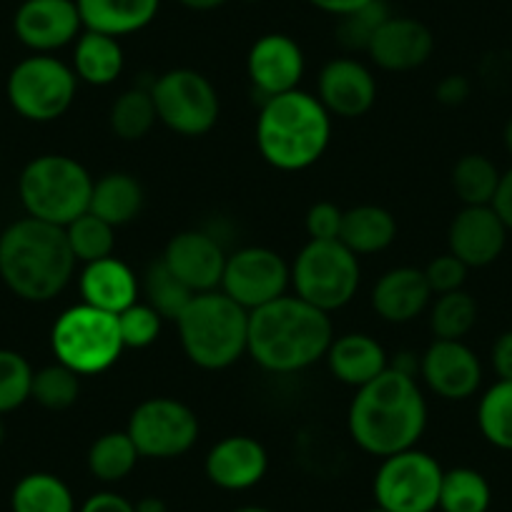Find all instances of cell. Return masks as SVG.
I'll return each mask as SVG.
<instances>
[{"label":"cell","instance_id":"6da1fadb","mask_svg":"<svg viewBox=\"0 0 512 512\" xmlns=\"http://www.w3.org/2000/svg\"><path fill=\"white\" fill-rule=\"evenodd\" d=\"M425 392L412 374L392 367L359 387L347 412V430L367 455H397L417 447L427 430Z\"/></svg>","mask_w":512,"mask_h":512},{"label":"cell","instance_id":"7a4b0ae2","mask_svg":"<svg viewBox=\"0 0 512 512\" xmlns=\"http://www.w3.org/2000/svg\"><path fill=\"white\" fill-rule=\"evenodd\" d=\"M334 339L332 317L297 294H284L249 312L246 354L264 372H304L324 359Z\"/></svg>","mask_w":512,"mask_h":512},{"label":"cell","instance_id":"3957f363","mask_svg":"<svg viewBox=\"0 0 512 512\" xmlns=\"http://www.w3.org/2000/svg\"><path fill=\"white\" fill-rule=\"evenodd\" d=\"M73 272L76 256L63 226L26 216L0 234V279L23 302H53L66 292Z\"/></svg>","mask_w":512,"mask_h":512},{"label":"cell","instance_id":"277c9868","mask_svg":"<svg viewBox=\"0 0 512 512\" xmlns=\"http://www.w3.org/2000/svg\"><path fill=\"white\" fill-rule=\"evenodd\" d=\"M329 141L332 116L312 93L297 88L262 103L256 118V149L277 171L312 169L327 154Z\"/></svg>","mask_w":512,"mask_h":512},{"label":"cell","instance_id":"5b68a950","mask_svg":"<svg viewBox=\"0 0 512 512\" xmlns=\"http://www.w3.org/2000/svg\"><path fill=\"white\" fill-rule=\"evenodd\" d=\"M186 359L206 372H221L246 354L249 312L221 289L194 294L176 319Z\"/></svg>","mask_w":512,"mask_h":512},{"label":"cell","instance_id":"8992f818","mask_svg":"<svg viewBox=\"0 0 512 512\" xmlns=\"http://www.w3.org/2000/svg\"><path fill=\"white\" fill-rule=\"evenodd\" d=\"M93 176L66 154H43L28 161L18 176V196L28 216L63 226L83 216L91 206Z\"/></svg>","mask_w":512,"mask_h":512},{"label":"cell","instance_id":"52a82bcc","mask_svg":"<svg viewBox=\"0 0 512 512\" xmlns=\"http://www.w3.org/2000/svg\"><path fill=\"white\" fill-rule=\"evenodd\" d=\"M51 349L56 362L66 364L81 377H93L108 372L126 347L116 314L81 302L58 314L51 329Z\"/></svg>","mask_w":512,"mask_h":512},{"label":"cell","instance_id":"ba28073f","mask_svg":"<svg viewBox=\"0 0 512 512\" xmlns=\"http://www.w3.org/2000/svg\"><path fill=\"white\" fill-rule=\"evenodd\" d=\"M359 256L342 241H312L302 246L292 262V287L299 299L332 314L357 297Z\"/></svg>","mask_w":512,"mask_h":512},{"label":"cell","instance_id":"9c48e42d","mask_svg":"<svg viewBox=\"0 0 512 512\" xmlns=\"http://www.w3.org/2000/svg\"><path fill=\"white\" fill-rule=\"evenodd\" d=\"M78 93V78L68 63L51 53H33L13 66L6 96L13 111L33 123H51L66 116Z\"/></svg>","mask_w":512,"mask_h":512},{"label":"cell","instance_id":"30bf717a","mask_svg":"<svg viewBox=\"0 0 512 512\" xmlns=\"http://www.w3.org/2000/svg\"><path fill=\"white\" fill-rule=\"evenodd\" d=\"M156 118L184 139H201L216 126L221 113L219 93L204 73L171 68L151 83Z\"/></svg>","mask_w":512,"mask_h":512},{"label":"cell","instance_id":"8fae6325","mask_svg":"<svg viewBox=\"0 0 512 512\" xmlns=\"http://www.w3.org/2000/svg\"><path fill=\"white\" fill-rule=\"evenodd\" d=\"M442 475L440 462L417 447L384 457L374 472V502L387 512H435Z\"/></svg>","mask_w":512,"mask_h":512},{"label":"cell","instance_id":"7c38bea8","mask_svg":"<svg viewBox=\"0 0 512 512\" xmlns=\"http://www.w3.org/2000/svg\"><path fill=\"white\" fill-rule=\"evenodd\" d=\"M141 457L149 460H176L184 457L199 440V417L174 397H151L136 405L126 425Z\"/></svg>","mask_w":512,"mask_h":512},{"label":"cell","instance_id":"4fadbf2b","mask_svg":"<svg viewBox=\"0 0 512 512\" xmlns=\"http://www.w3.org/2000/svg\"><path fill=\"white\" fill-rule=\"evenodd\" d=\"M289 284H292V267L284 262L282 254L267 246H244L226 256L219 289L246 312H254L284 297Z\"/></svg>","mask_w":512,"mask_h":512},{"label":"cell","instance_id":"5bb4252c","mask_svg":"<svg viewBox=\"0 0 512 512\" xmlns=\"http://www.w3.org/2000/svg\"><path fill=\"white\" fill-rule=\"evenodd\" d=\"M307 71L302 46L287 33H267L256 38L246 56V76L251 88L267 101L297 91Z\"/></svg>","mask_w":512,"mask_h":512},{"label":"cell","instance_id":"9a60e30c","mask_svg":"<svg viewBox=\"0 0 512 512\" xmlns=\"http://www.w3.org/2000/svg\"><path fill=\"white\" fill-rule=\"evenodd\" d=\"M427 390L447 402L475 397L482 384L480 357L462 339H435L420 357Z\"/></svg>","mask_w":512,"mask_h":512},{"label":"cell","instance_id":"2e32d148","mask_svg":"<svg viewBox=\"0 0 512 512\" xmlns=\"http://www.w3.org/2000/svg\"><path fill=\"white\" fill-rule=\"evenodd\" d=\"M13 33L33 53H56L83 33L76 0H23L13 16Z\"/></svg>","mask_w":512,"mask_h":512},{"label":"cell","instance_id":"e0dca14e","mask_svg":"<svg viewBox=\"0 0 512 512\" xmlns=\"http://www.w3.org/2000/svg\"><path fill=\"white\" fill-rule=\"evenodd\" d=\"M226 251L216 236L201 229L179 231L166 244L161 262L194 294L214 292L221 287L226 267Z\"/></svg>","mask_w":512,"mask_h":512},{"label":"cell","instance_id":"ac0fdd59","mask_svg":"<svg viewBox=\"0 0 512 512\" xmlns=\"http://www.w3.org/2000/svg\"><path fill=\"white\" fill-rule=\"evenodd\" d=\"M507 226L492 206H462L447 229V246L470 269L490 267L507 244Z\"/></svg>","mask_w":512,"mask_h":512},{"label":"cell","instance_id":"d6986e66","mask_svg":"<svg viewBox=\"0 0 512 512\" xmlns=\"http://www.w3.org/2000/svg\"><path fill=\"white\" fill-rule=\"evenodd\" d=\"M435 51V36L417 18L390 16L367 46L369 61L382 71L410 73L425 66Z\"/></svg>","mask_w":512,"mask_h":512},{"label":"cell","instance_id":"ffe728a7","mask_svg":"<svg viewBox=\"0 0 512 512\" xmlns=\"http://www.w3.org/2000/svg\"><path fill=\"white\" fill-rule=\"evenodd\" d=\"M317 98L329 116L359 118L377 101L374 73L357 58H334L319 71Z\"/></svg>","mask_w":512,"mask_h":512},{"label":"cell","instance_id":"44dd1931","mask_svg":"<svg viewBox=\"0 0 512 512\" xmlns=\"http://www.w3.org/2000/svg\"><path fill=\"white\" fill-rule=\"evenodd\" d=\"M267 447L249 435H229L216 442L204 460L211 485L226 492H244L267 477Z\"/></svg>","mask_w":512,"mask_h":512},{"label":"cell","instance_id":"7402d4cb","mask_svg":"<svg viewBox=\"0 0 512 512\" xmlns=\"http://www.w3.org/2000/svg\"><path fill=\"white\" fill-rule=\"evenodd\" d=\"M432 304V289L417 267H395L384 272L372 289V309L382 322L407 324Z\"/></svg>","mask_w":512,"mask_h":512},{"label":"cell","instance_id":"603a6c76","mask_svg":"<svg viewBox=\"0 0 512 512\" xmlns=\"http://www.w3.org/2000/svg\"><path fill=\"white\" fill-rule=\"evenodd\" d=\"M78 292L83 304H91L108 314H121L123 309L139 302V279L126 262L106 256L83 267L78 277Z\"/></svg>","mask_w":512,"mask_h":512},{"label":"cell","instance_id":"cb8c5ba5","mask_svg":"<svg viewBox=\"0 0 512 512\" xmlns=\"http://www.w3.org/2000/svg\"><path fill=\"white\" fill-rule=\"evenodd\" d=\"M324 362H327L329 372L337 382L354 387V390H359L390 369V357H387L382 344L364 332L334 337L327 354H324Z\"/></svg>","mask_w":512,"mask_h":512},{"label":"cell","instance_id":"d4e9b609","mask_svg":"<svg viewBox=\"0 0 512 512\" xmlns=\"http://www.w3.org/2000/svg\"><path fill=\"white\" fill-rule=\"evenodd\" d=\"M83 31L123 38L144 31L156 21L161 0H76Z\"/></svg>","mask_w":512,"mask_h":512},{"label":"cell","instance_id":"484cf974","mask_svg":"<svg viewBox=\"0 0 512 512\" xmlns=\"http://www.w3.org/2000/svg\"><path fill=\"white\" fill-rule=\"evenodd\" d=\"M126 66L121 41L106 33L83 31L73 43V73L88 86H111Z\"/></svg>","mask_w":512,"mask_h":512},{"label":"cell","instance_id":"4316f807","mask_svg":"<svg viewBox=\"0 0 512 512\" xmlns=\"http://www.w3.org/2000/svg\"><path fill=\"white\" fill-rule=\"evenodd\" d=\"M144 201V186L134 174L111 171V174H103L101 179L93 181L88 211L106 221V224H111L113 229H118V226L131 224L141 214Z\"/></svg>","mask_w":512,"mask_h":512},{"label":"cell","instance_id":"83f0119b","mask_svg":"<svg viewBox=\"0 0 512 512\" xmlns=\"http://www.w3.org/2000/svg\"><path fill=\"white\" fill-rule=\"evenodd\" d=\"M397 239V221L392 211L377 204H359L344 211L339 241L357 256H372L390 249Z\"/></svg>","mask_w":512,"mask_h":512},{"label":"cell","instance_id":"f1b7e54d","mask_svg":"<svg viewBox=\"0 0 512 512\" xmlns=\"http://www.w3.org/2000/svg\"><path fill=\"white\" fill-rule=\"evenodd\" d=\"M13 512H78L73 490L53 472H28L11 492Z\"/></svg>","mask_w":512,"mask_h":512},{"label":"cell","instance_id":"f546056e","mask_svg":"<svg viewBox=\"0 0 512 512\" xmlns=\"http://www.w3.org/2000/svg\"><path fill=\"white\" fill-rule=\"evenodd\" d=\"M141 460L139 450H136L134 440L128 437V432H106L98 437L91 447H88L86 465L88 472L96 477L98 482L106 485H116V482L126 480L134 472L136 462Z\"/></svg>","mask_w":512,"mask_h":512},{"label":"cell","instance_id":"4dcf8cb0","mask_svg":"<svg viewBox=\"0 0 512 512\" xmlns=\"http://www.w3.org/2000/svg\"><path fill=\"white\" fill-rule=\"evenodd\" d=\"M492 505V487L482 472L472 467H452L442 475L440 512H487Z\"/></svg>","mask_w":512,"mask_h":512},{"label":"cell","instance_id":"1f68e13d","mask_svg":"<svg viewBox=\"0 0 512 512\" xmlns=\"http://www.w3.org/2000/svg\"><path fill=\"white\" fill-rule=\"evenodd\" d=\"M156 121L159 118H156V106L149 88H128L111 103V111H108L111 134L128 144L149 136Z\"/></svg>","mask_w":512,"mask_h":512},{"label":"cell","instance_id":"d6a6232c","mask_svg":"<svg viewBox=\"0 0 512 512\" xmlns=\"http://www.w3.org/2000/svg\"><path fill=\"white\" fill-rule=\"evenodd\" d=\"M500 171L487 156L465 154L452 166V189L462 206H490L500 184Z\"/></svg>","mask_w":512,"mask_h":512},{"label":"cell","instance_id":"836d02e7","mask_svg":"<svg viewBox=\"0 0 512 512\" xmlns=\"http://www.w3.org/2000/svg\"><path fill=\"white\" fill-rule=\"evenodd\" d=\"M477 427L492 447L512 452V379H497L480 397Z\"/></svg>","mask_w":512,"mask_h":512},{"label":"cell","instance_id":"e575fe53","mask_svg":"<svg viewBox=\"0 0 512 512\" xmlns=\"http://www.w3.org/2000/svg\"><path fill=\"white\" fill-rule=\"evenodd\" d=\"M144 294L146 304L154 307L161 314L164 322H176L181 317L189 302L194 299V292L166 267L161 259H156L144 274Z\"/></svg>","mask_w":512,"mask_h":512},{"label":"cell","instance_id":"d590c367","mask_svg":"<svg viewBox=\"0 0 512 512\" xmlns=\"http://www.w3.org/2000/svg\"><path fill=\"white\" fill-rule=\"evenodd\" d=\"M477 322V302L465 292L437 294L430 307V329L435 339H465Z\"/></svg>","mask_w":512,"mask_h":512},{"label":"cell","instance_id":"8d00e7d4","mask_svg":"<svg viewBox=\"0 0 512 512\" xmlns=\"http://www.w3.org/2000/svg\"><path fill=\"white\" fill-rule=\"evenodd\" d=\"M81 397V374L56 362L33 372L31 400H36L43 410L63 412L73 407Z\"/></svg>","mask_w":512,"mask_h":512},{"label":"cell","instance_id":"74e56055","mask_svg":"<svg viewBox=\"0 0 512 512\" xmlns=\"http://www.w3.org/2000/svg\"><path fill=\"white\" fill-rule=\"evenodd\" d=\"M66 239L76 262L83 264L113 256V249H116V229L91 211L66 226Z\"/></svg>","mask_w":512,"mask_h":512},{"label":"cell","instance_id":"f35d334b","mask_svg":"<svg viewBox=\"0 0 512 512\" xmlns=\"http://www.w3.org/2000/svg\"><path fill=\"white\" fill-rule=\"evenodd\" d=\"M390 3H382V0H369L367 6L357 8V11L347 13V16L339 18L337 26V41L344 51H364L372 43L374 33L379 31L387 18H390Z\"/></svg>","mask_w":512,"mask_h":512},{"label":"cell","instance_id":"ab89813d","mask_svg":"<svg viewBox=\"0 0 512 512\" xmlns=\"http://www.w3.org/2000/svg\"><path fill=\"white\" fill-rule=\"evenodd\" d=\"M33 367L21 352L0 349V417L31 400Z\"/></svg>","mask_w":512,"mask_h":512},{"label":"cell","instance_id":"60d3db41","mask_svg":"<svg viewBox=\"0 0 512 512\" xmlns=\"http://www.w3.org/2000/svg\"><path fill=\"white\" fill-rule=\"evenodd\" d=\"M118 317V332H121L123 347L126 349H146L159 339L161 327H164V319L156 312L154 307H149L146 302H136L128 309H123Z\"/></svg>","mask_w":512,"mask_h":512},{"label":"cell","instance_id":"b9f144b4","mask_svg":"<svg viewBox=\"0 0 512 512\" xmlns=\"http://www.w3.org/2000/svg\"><path fill=\"white\" fill-rule=\"evenodd\" d=\"M422 272H425L432 294H447V292H457V289L465 287L470 267H467V264H462L455 254H450V251H447V254L435 256V259H432V262L422 269Z\"/></svg>","mask_w":512,"mask_h":512},{"label":"cell","instance_id":"7bdbcfd3","mask_svg":"<svg viewBox=\"0 0 512 512\" xmlns=\"http://www.w3.org/2000/svg\"><path fill=\"white\" fill-rule=\"evenodd\" d=\"M342 219L344 211L337 204H332V201H319V204L309 206L307 219H304L307 236L312 241H337L339 231H342Z\"/></svg>","mask_w":512,"mask_h":512},{"label":"cell","instance_id":"ee69618b","mask_svg":"<svg viewBox=\"0 0 512 512\" xmlns=\"http://www.w3.org/2000/svg\"><path fill=\"white\" fill-rule=\"evenodd\" d=\"M78 512H136V505L128 497L118 495V492L101 490L86 497V502L78 507Z\"/></svg>","mask_w":512,"mask_h":512},{"label":"cell","instance_id":"f6af8a7d","mask_svg":"<svg viewBox=\"0 0 512 512\" xmlns=\"http://www.w3.org/2000/svg\"><path fill=\"white\" fill-rule=\"evenodd\" d=\"M470 81H467L465 76H457V73H452V76H445L440 83H437L435 88V98L442 103V106H462V103L470 98Z\"/></svg>","mask_w":512,"mask_h":512},{"label":"cell","instance_id":"bcb514c9","mask_svg":"<svg viewBox=\"0 0 512 512\" xmlns=\"http://www.w3.org/2000/svg\"><path fill=\"white\" fill-rule=\"evenodd\" d=\"M490 359L497 379H512V329H507L495 339Z\"/></svg>","mask_w":512,"mask_h":512},{"label":"cell","instance_id":"7dc6e473","mask_svg":"<svg viewBox=\"0 0 512 512\" xmlns=\"http://www.w3.org/2000/svg\"><path fill=\"white\" fill-rule=\"evenodd\" d=\"M490 206L497 211V216H500L502 224L507 226V231H512V166L500 176L497 194Z\"/></svg>","mask_w":512,"mask_h":512},{"label":"cell","instance_id":"c3c4849f","mask_svg":"<svg viewBox=\"0 0 512 512\" xmlns=\"http://www.w3.org/2000/svg\"><path fill=\"white\" fill-rule=\"evenodd\" d=\"M309 6H314L317 11L322 13H329V16H347V13L357 11V8L367 6L369 0H307Z\"/></svg>","mask_w":512,"mask_h":512},{"label":"cell","instance_id":"681fc988","mask_svg":"<svg viewBox=\"0 0 512 512\" xmlns=\"http://www.w3.org/2000/svg\"><path fill=\"white\" fill-rule=\"evenodd\" d=\"M176 3H181V6H184L186 11L209 13V11H216V8L224 6L226 0H176Z\"/></svg>","mask_w":512,"mask_h":512},{"label":"cell","instance_id":"f907efd6","mask_svg":"<svg viewBox=\"0 0 512 512\" xmlns=\"http://www.w3.org/2000/svg\"><path fill=\"white\" fill-rule=\"evenodd\" d=\"M134 505H136V512H166L169 510V507H166V502L156 495L141 497V500L134 502Z\"/></svg>","mask_w":512,"mask_h":512},{"label":"cell","instance_id":"816d5d0a","mask_svg":"<svg viewBox=\"0 0 512 512\" xmlns=\"http://www.w3.org/2000/svg\"><path fill=\"white\" fill-rule=\"evenodd\" d=\"M502 139H505V149L510 151V156H512V116H510V121L505 123V131H502Z\"/></svg>","mask_w":512,"mask_h":512},{"label":"cell","instance_id":"f5cc1de1","mask_svg":"<svg viewBox=\"0 0 512 512\" xmlns=\"http://www.w3.org/2000/svg\"><path fill=\"white\" fill-rule=\"evenodd\" d=\"M231 512H272L269 507H262V505H244V507H236V510Z\"/></svg>","mask_w":512,"mask_h":512},{"label":"cell","instance_id":"db71d44e","mask_svg":"<svg viewBox=\"0 0 512 512\" xmlns=\"http://www.w3.org/2000/svg\"><path fill=\"white\" fill-rule=\"evenodd\" d=\"M6 440V425H3V417H0V445Z\"/></svg>","mask_w":512,"mask_h":512},{"label":"cell","instance_id":"11a10c76","mask_svg":"<svg viewBox=\"0 0 512 512\" xmlns=\"http://www.w3.org/2000/svg\"><path fill=\"white\" fill-rule=\"evenodd\" d=\"M364 512H387V510H382V507H377V505H374L372 510H364Z\"/></svg>","mask_w":512,"mask_h":512},{"label":"cell","instance_id":"9f6ffc18","mask_svg":"<svg viewBox=\"0 0 512 512\" xmlns=\"http://www.w3.org/2000/svg\"><path fill=\"white\" fill-rule=\"evenodd\" d=\"M382 3H392V0H382Z\"/></svg>","mask_w":512,"mask_h":512}]
</instances>
